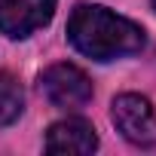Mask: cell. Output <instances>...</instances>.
Returning a JSON list of instances; mask_svg holds the SVG:
<instances>
[{
  "instance_id": "obj_5",
  "label": "cell",
  "mask_w": 156,
  "mask_h": 156,
  "mask_svg": "<svg viewBox=\"0 0 156 156\" xmlns=\"http://www.w3.org/2000/svg\"><path fill=\"white\" fill-rule=\"evenodd\" d=\"M95 147H98V135H95L92 122H86V119H61L46 135V150L49 153L86 156Z\"/></svg>"
},
{
  "instance_id": "obj_3",
  "label": "cell",
  "mask_w": 156,
  "mask_h": 156,
  "mask_svg": "<svg viewBox=\"0 0 156 156\" xmlns=\"http://www.w3.org/2000/svg\"><path fill=\"white\" fill-rule=\"evenodd\" d=\"M110 119L116 126V132L138 144V147H153L156 144V113L150 107L147 98L141 95H119L113 98V110H110Z\"/></svg>"
},
{
  "instance_id": "obj_4",
  "label": "cell",
  "mask_w": 156,
  "mask_h": 156,
  "mask_svg": "<svg viewBox=\"0 0 156 156\" xmlns=\"http://www.w3.org/2000/svg\"><path fill=\"white\" fill-rule=\"evenodd\" d=\"M55 16V0H0V34L28 37L49 25Z\"/></svg>"
},
{
  "instance_id": "obj_2",
  "label": "cell",
  "mask_w": 156,
  "mask_h": 156,
  "mask_svg": "<svg viewBox=\"0 0 156 156\" xmlns=\"http://www.w3.org/2000/svg\"><path fill=\"white\" fill-rule=\"evenodd\" d=\"M40 89L61 110H80V107H86L92 101V83H89V76L76 64H67V61L52 64V67L43 70Z\"/></svg>"
},
{
  "instance_id": "obj_1",
  "label": "cell",
  "mask_w": 156,
  "mask_h": 156,
  "mask_svg": "<svg viewBox=\"0 0 156 156\" xmlns=\"http://www.w3.org/2000/svg\"><path fill=\"white\" fill-rule=\"evenodd\" d=\"M67 40L92 61H113L144 49V28L110 12L107 6L76 3L67 19Z\"/></svg>"
},
{
  "instance_id": "obj_6",
  "label": "cell",
  "mask_w": 156,
  "mask_h": 156,
  "mask_svg": "<svg viewBox=\"0 0 156 156\" xmlns=\"http://www.w3.org/2000/svg\"><path fill=\"white\" fill-rule=\"evenodd\" d=\"M22 107H25V92L19 80H12L9 73H0V126L16 122Z\"/></svg>"
},
{
  "instance_id": "obj_7",
  "label": "cell",
  "mask_w": 156,
  "mask_h": 156,
  "mask_svg": "<svg viewBox=\"0 0 156 156\" xmlns=\"http://www.w3.org/2000/svg\"><path fill=\"white\" fill-rule=\"evenodd\" d=\"M153 6H156V0H153Z\"/></svg>"
}]
</instances>
